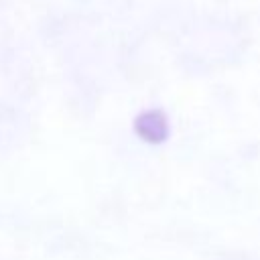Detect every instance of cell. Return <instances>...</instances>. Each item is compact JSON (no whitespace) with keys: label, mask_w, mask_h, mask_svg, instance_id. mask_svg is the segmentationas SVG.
<instances>
[{"label":"cell","mask_w":260,"mask_h":260,"mask_svg":"<svg viewBox=\"0 0 260 260\" xmlns=\"http://www.w3.org/2000/svg\"><path fill=\"white\" fill-rule=\"evenodd\" d=\"M134 132L150 144H158L162 140H167L169 136V122L167 116L152 108V110H144L134 118Z\"/></svg>","instance_id":"1"}]
</instances>
